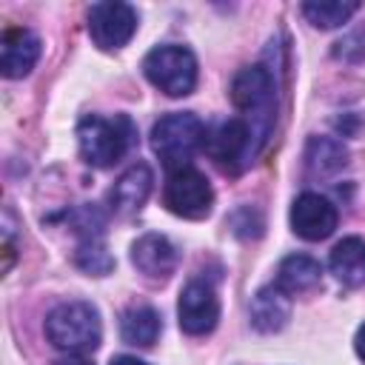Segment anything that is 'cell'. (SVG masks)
I'll list each match as a JSON object with an SVG mask.
<instances>
[{"label": "cell", "instance_id": "6da1fadb", "mask_svg": "<svg viewBox=\"0 0 365 365\" xmlns=\"http://www.w3.org/2000/svg\"><path fill=\"white\" fill-rule=\"evenodd\" d=\"M231 103L245 114V125L251 131V151L262 148L271 125H274V77L265 66H245L231 80Z\"/></svg>", "mask_w": 365, "mask_h": 365}, {"label": "cell", "instance_id": "7a4b0ae2", "mask_svg": "<svg viewBox=\"0 0 365 365\" xmlns=\"http://www.w3.org/2000/svg\"><path fill=\"white\" fill-rule=\"evenodd\" d=\"M46 336L66 354H88L103 339V322L91 302L68 299L46 317Z\"/></svg>", "mask_w": 365, "mask_h": 365}, {"label": "cell", "instance_id": "3957f363", "mask_svg": "<svg viewBox=\"0 0 365 365\" xmlns=\"http://www.w3.org/2000/svg\"><path fill=\"white\" fill-rule=\"evenodd\" d=\"M134 143V125L128 117H100V114H86L77 125V145L80 154L88 165L94 168H108Z\"/></svg>", "mask_w": 365, "mask_h": 365}, {"label": "cell", "instance_id": "277c9868", "mask_svg": "<svg viewBox=\"0 0 365 365\" xmlns=\"http://www.w3.org/2000/svg\"><path fill=\"white\" fill-rule=\"evenodd\" d=\"M202 145H205V125L191 111H171L160 117L151 128V148L171 171L188 165V160Z\"/></svg>", "mask_w": 365, "mask_h": 365}, {"label": "cell", "instance_id": "5b68a950", "mask_svg": "<svg viewBox=\"0 0 365 365\" xmlns=\"http://www.w3.org/2000/svg\"><path fill=\"white\" fill-rule=\"evenodd\" d=\"M143 71L154 88L168 97H185L197 86V57L191 48L165 43L145 54Z\"/></svg>", "mask_w": 365, "mask_h": 365}, {"label": "cell", "instance_id": "8992f818", "mask_svg": "<svg viewBox=\"0 0 365 365\" xmlns=\"http://www.w3.org/2000/svg\"><path fill=\"white\" fill-rule=\"evenodd\" d=\"M163 202L171 214L182 220H202L211 214L214 188L202 171H197L194 165H182L168 174L163 188Z\"/></svg>", "mask_w": 365, "mask_h": 365}, {"label": "cell", "instance_id": "52a82bcc", "mask_svg": "<svg viewBox=\"0 0 365 365\" xmlns=\"http://www.w3.org/2000/svg\"><path fill=\"white\" fill-rule=\"evenodd\" d=\"M137 31V11L128 3L108 0V3H94L88 9V34L94 46L103 51L123 48Z\"/></svg>", "mask_w": 365, "mask_h": 365}, {"label": "cell", "instance_id": "ba28073f", "mask_svg": "<svg viewBox=\"0 0 365 365\" xmlns=\"http://www.w3.org/2000/svg\"><path fill=\"white\" fill-rule=\"evenodd\" d=\"M177 319H180V328L191 336H202V334L214 331V325L220 319V299H217L214 288L202 279H191L180 291Z\"/></svg>", "mask_w": 365, "mask_h": 365}, {"label": "cell", "instance_id": "9c48e42d", "mask_svg": "<svg viewBox=\"0 0 365 365\" xmlns=\"http://www.w3.org/2000/svg\"><path fill=\"white\" fill-rule=\"evenodd\" d=\"M336 220H339L336 205L317 191L299 194L291 205V231L308 242H319L331 237L336 228Z\"/></svg>", "mask_w": 365, "mask_h": 365}, {"label": "cell", "instance_id": "30bf717a", "mask_svg": "<svg viewBox=\"0 0 365 365\" xmlns=\"http://www.w3.org/2000/svg\"><path fill=\"white\" fill-rule=\"evenodd\" d=\"M131 262L148 279H168L180 262V254L165 234H143L131 245Z\"/></svg>", "mask_w": 365, "mask_h": 365}, {"label": "cell", "instance_id": "8fae6325", "mask_svg": "<svg viewBox=\"0 0 365 365\" xmlns=\"http://www.w3.org/2000/svg\"><path fill=\"white\" fill-rule=\"evenodd\" d=\"M205 148L208 154L220 163V165H231V163H251L254 151H251V131L245 125L242 117H231L225 123H220L211 134H205Z\"/></svg>", "mask_w": 365, "mask_h": 365}, {"label": "cell", "instance_id": "7c38bea8", "mask_svg": "<svg viewBox=\"0 0 365 365\" xmlns=\"http://www.w3.org/2000/svg\"><path fill=\"white\" fill-rule=\"evenodd\" d=\"M40 57V37L29 29H6L0 43V71L9 80L26 77Z\"/></svg>", "mask_w": 365, "mask_h": 365}, {"label": "cell", "instance_id": "4fadbf2b", "mask_svg": "<svg viewBox=\"0 0 365 365\" xmlns=\"http://www.w3.org/2000/svg\"><path fill=\"white\" fill-rule=\"evenodd\" d=\"M151 182H154V174H151V168L145 163H137L128 171H123L120 180L108 191L111 211H117V214H134V211H140L143 202L151 194Z\"/></svg>", "mask_w": 365, "mask_h": 365}, {"label": "cell", "instance_id": "5bb4252c", "mask_svg": "<svg viewBox=\"0 0 365 365\" xmlns=\"http://www.w3.org/2000/svg\"><path fill=\"white\" fill-rule=\"evenodd\" d=\"M322 282V265L308 254H291L277 268V288H282L288 297L308 294L319 288Z\"/></svg>", "mask_w": 365, "mask_h": 365}, {"label": "cell", "instance_id": "9a60e30c", "mask_svg": "<svg viewBox=\"0 0 365 365\" xmlns=\"http://www.w3.org/2000/svg\"><path fill=\"white\" fill-rule=\"evenodd\" d=\"M328 268L336 277V282H342L348 288L365 285V240H359V237L339 240L328 257Z\"/></svg>", "mask_w": 365, "mask_h": 365}, {"label": "cell", "instance_id": "2e32d148", "mask_svg": "<svg viewBox=\"0 0 365 365\" xmlns=\"http://www.w3.org/2000/svg\"><path fill=\"white\" fill-rule=\"evenodd\" d=\"M288 317H291V297L277 285L259 288L257 297L251 299V322L262 334L279 331L288 322Z\"/></svg>", "mask_w": 365, "mask_h": 365}, {"label": "cell", "instance_id": "e0dca14e", "mask_svg": "<svg viewBox=\"0 0 365 365\" xmlns=\"http://www.w3.org/2000/svg\"><path fill=\"white\" fill-rule=\"evenodd\" d=\"M163 331L160 314L151 305H134L120 317V336L125 345L137 348H151Z\"/></svg>", "mask_w": 365, "mask_h": 365}, {"label": "cell", "instance_id": "ac0fdd59", "mask_svg": "<svg viewBox=\"0 0 365 365\" xmlns=\"http://www.w3.org/2000/svg\"><path fill=\"white\" fill-rule=\"evenodd\" d=\"M305 163L314 174H334V171L345 168L348 148L334 137H311L308 148H305Z\"/></svg>", "mask_w": 365, "mask_h": 365}, {"label": "cell", "instance_id": "d6986e66", "mask_svg": "<svg viewBox=\"0 0 365 365\" xmlns=\"http://www.w3.org/2000/svg\"><path fill=\"white\" fill-rule=\"evenodd\" d=\"M359 11V3L354 0H311L302 3V14L314 29H336L351 20V14Z\"/></svg>", "mask_w": 365, "mask_h": 365}, {"label": "cell", "instance_id": "ffe728a7", "mask_svg": "<svg viewBox=\"0 0 365 365\" xmlns=\"http://www.w3.org/2000/svg\"><path fill=\"white\" fill-rule=\"evenodd\" d=\"M77 265H80L83 271L100 277V274H108V271L114 268V259H111V254L106 251V245L91 237V240H86V242L77 248Z\"/></svg>", "mask_w": 365, "mask_h": 365}, {"label": "cell", "instance_id": "44dd1931", "mask_svg": "<svg viewBox=\"0 0 365 365\" xmlns=\"http://www.w3.org/2000/svg\"><path fill=\"white\" fill-rule=\"evenodd\" d=\"M354 348H356V356L365 362V322L359 325V331H356V336H354Z\"/></svg>", "mask_w": 365, "mask_h": 365}, {"label": "cell", "instance_id": "7402d4cb", "mask_svg": "<svg viewBox=\"0 0 365 365\" xmlns=\"http://www.w3.org/2000/svg\"><path fill=\"white\" fill-rule=\"evenodd\" d=\"M108 365H148V362H143V359H137V356H128V354H123V356H114Z\"/></svg>", "mask_w": 365, "mask_h": 365}, {"label": "cell", "instance_id": "603a6c76", "mask_svg": "<svg viewBox=\"0 0 365 365\" xmlns=\"http://www.w3.org/2000/svg\"><path fill=\"white\" fill-rule=\"evenodd\" d=\"M54 365H91V362H88V359H83V356H77V354H68V356L57 359Z\"/></svg>", "mask_w": 365, "mask_h": 365}]
</instances>
